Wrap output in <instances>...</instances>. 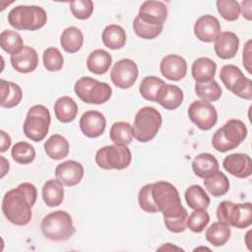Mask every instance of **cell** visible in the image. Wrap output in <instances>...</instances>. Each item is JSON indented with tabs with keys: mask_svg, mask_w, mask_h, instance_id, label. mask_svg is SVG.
<instances>
[{
	"mask_svg": "<svg viewBox=\"0 0 252 252\" xmlns=\"http://www.w3.org/2000/svg\"><path fill=\"white\" fill-rule=\"evenodd\" d=\"M37 197L33 184L21 183L18 187L9 190L2 200V212L5 218L16 225L28 224L32 217V208Z\"/></svg>",
	"mask_w": 252,
	"mask_h": 252,
	"instance_id": "6da1fadb",
	"label": "cell"
},
{
	"mask_svg": "<svg viewBox=\"0 0 252 252\" xmlns=\"http://www.w3.org/2000/svg\"><path fill=\"white\" fill-rule=\"evenodd\" d=\"M152 196L159 212L162 214L163 219L188 214L181 204L176 187L167 181H158L153 183Z\"/></svg>",
	"mask_w": 252,
	"mask_h": 252,
	"instance_id": "7a4b0ae2",
	"label": "cell"
},
{
	"mask_svg": "<svg viewBox=\"0 0 252 252\" xmlns=\"http://www.w3.org/2000/svg\"><path fill=\"white\" fill-rule=\"evenodd\" d=\"M46 22V12L39 6L20 5L8 14V23L19 31H36L44 27Z\"/></svg>",
	"mask_w": 252,
	"mask_h": 252,
	"instance_id": "3957f363",
	"label": "cell"
},
{
	"mask_svg": "<svg viewBox=\"0 0 252 252\" xmlns=\"http://www.w3.org/2000/svg\"><path fill=\"white\" fill-rule=\"evenodd\" d=\"M40 228L44 237L52 241H66L76 231L71 216L65 211H55L46 215Z\"/></svg>",
	"mask_w": 252,
	"mask_h": 252,
	"instance_id": "277c9868",
	"label": "cell"
},
{
	"mask_svg": "<svg viewBox=\"0 0 252 252\" xmlns=\"http://www.w3.org/2000/svg\"><path fill=\"white\" fill-rule=\"evenodd\" d=\"M247 136V128L239 119H230L220 129H218L212 138L213 147L225 153L238 147Z\"/></svg>",
	"mask_w": 252,
	"mask_h": 252,
	"instance_id": "5b68a950",
	"label": "cell"
},
{
	"mask_svg": "<svg viewBox=\"0 0 252 252\" xmlns=\"http://www.w3.org/2000/svg\"><path fill=\"white\" fill-rule=\"evenodd\" d=\"M161 123L162 117L155 107H142L135 115L133 137L141 143H147L156 137Z\"/></svg>",
	"mask_w": 252,
	"mask_h": 252,
	"instance_id": "8992f818",
	"label": "cell"
},
{
	"mask_svg": "<svg viewBox=\"0 0 252 252\" xmlns=\"http://www.w3.org/2000/svg\"><path fill=\"white\" fill-rule=\"evenodd\" d=\"M218 220L236 228H246L252 223V204H235L222 201L217 209Z\"/></svg>",
	"mask_w": 252,
	"mask_h": 252,
	"instance_id": "52a82bcc",
	"label": "cell"
},
{
	"mask_svg": "<svg viewBox=\"0 0 252 252\" xmlns=\"http://www.w3.org/2000/svg\"><path fill=\"white\" fill-rule=\"evenodd\" d=\"M74 91L81 100L93 104H102L106 102L112 93L107 83L99 82L91 77L80 78L75 83Z\"/></svg>",
	"mask_w": 252,
	"mask_h": 252,
	"instance_id": "ba28073f",
	"label": "cell"
},
{
	"mask_svg": "<svg viewBox=\"0 0 252 252\" xmlns=\"http://www.w3.org/2000/svg\"><path fill=\"white\" fill-rule=\"evenodd\" d=\"M50 118L49 110L44 105L32 106L27 113L23 126L25 135L33 142L42 141L48 133Z\"/></svg>",
	"mask_w": 252,
	"mask_h": 252,
	"instance_id": "9c48e42d",
	"label": "cell"
},
{
	"mask_svg": "<svg viewBox=\"0 0 252 252\" xmlns=\"http://www.w3.org/2000/svg\"><path fill=\"white\" fill-rule=\"evenodd\" d=\"M132 160L131 151L127 146L110 145L100 148L95 154V162L102 169H124Z\"/></svg>",
	"mask_w": 252,
	"mask_h": 252,
	"instance_id": "30bf717a",
	"label": "cell"
},
{
	"mask_svg": "<svg viewBox=\"0 0 252 252\" xmlns=\"http://www.w3.org/2000/svg\"><path fill=\"white\" fill-rule=\"evenodd\" d=\"M220 78L225 88L235 95L247 100L252 99V82L238 67L231 64L224 65L220 69Z\"/></svg>",
	"mask_w": 252,
	"mask_h": 252,
	"instance_id": "8fae6325",
	"label": "cell"
},
{
	"mask_svg": "<svg viewBox=\"0 0 252 252\" xmlns=\"http://www.w3.org/2000/svg\"><path fill=\"white\" fill-rule=\"evenodd\" d=\"M190 120L201 130H210L218 121L216 107L204 100L193 101L188 108Z\"/></svg>",
	"mask_w": 252,
	"mask_h": 252,
	"instance_id": "7c38bea8",
	"label": "cell"
},
{
	"mask_svg": "<svg viewBox=\"0 0 252 252\" xmlns=\"http://www.w3.org/2000/svg\"><path fill=\"white\" fill-rule=\"evenodd\" d=\"M137 64L128 58L117 61L110 72V79L112 83L120 89L131 88L138 78Z\"/></svg>",
	"mask_w": 252,
	"mask_h": 252,
	"instance_id": "4fadbf2b",
	"label": "cell"
},
{
	"mask_svg": "<svg viewBox=\"0 0 252 252\" xmlns=\"http://www.w3.org/2000/svg\"><path fill=\"white\" fill-rule=\"evenodd\" d=\"M139 19L155 26H163L167 17V8L160 1H145L139 9L137 15Z\"/></svg>",
	"mask_w": 252,
	"mask_h": 252,
	"instance_id": "5bb4252c",
	"label": "cell"
},
{
	"mask_svg": "<svg viewBox=\"0 0 252 252\" xmlns=\"http://www.w3.org/2000/svg\"><path fill=\"white\" fill-rule=\"evenodd\" d=\"M223 168L231 175L246 178L252 173V161L248 155L236 153L228 155L222 161Z\"/></svg>",
	"mask_w": 252,
	"mask_h": 252,
	"instance_id": "9a60e30c",
	"label": "cell"
},
{
	"mask_svg": "<svg viewBox=\"0 0 252 252\" xmlns=\"http://www.w3.org/2000/svg\"><path fill=\"white\" fill-rule=\"evenodd\" d=\"M161 75L170 81H180L186 76L187 63L185 59L176 54H169L162 58L159 64Z\"/></svg>",
	"mask_w": 252,
	"mask_h": 252,
	"instance_id": "2e32d148",
	"label": "cell"
},
{
	"mask_svg": "<svg viewBox=\"0 0 252 252\" xmlns=\"http://www.w3.org/2000/svg\"><path fill=\"white\" fill-rule=\"evenodd\" d=\"M220 32L219 20L212 15L201 16L194 25L195 36L203 42H212Z\"/></svg>",
	"mask_w": 252,
	"mask_h": 252,
	"instance_id": "e0dca14e",
	"label": "cell"
},
{
	"mask_svg": "<svg viewBox=\"0 0 252 252\" xmlns=\"http://www.w3.org/2000/svg\"><path fill=\"white\" fill-rule=\"evenodd\" d=\"M106 120L102 113L95 110L86 111L80 119V129L89 138H96L105 130Z\"/></svg>",
	"mask_w": 252,
	"mask_h": 252,
	"instance_id": "ac0fdd59",
	"label": "cell"
},
{
	"mask_svg": "<svg viewBox=\"0 0 252 252\" xmlns=\"http://www.w3.org/2000/svg\"><path fill=\"white\" fill-rule=\"evenodd\" d=\"M55 175L63 185L75 186L81 182L84 176V167L76 160H66L57 165Z\"/></svg>",
	"mask_w": 252,
	"mask_h": 252,
	"instance_id": "d6986e66",
	"label": "cell"
},
{
	"mask_svg": "<svg viewBox=\"0 0 252 252\" xmlns=\"http://www.w3.org/2000/svg\"><path fill=\"white\" fill-rule=\"evenodd\" d=\"M216 54L221 59H230L238 51L239 38L232 32H222L214 40Z\"/></svg>",
	"mask_w": 252,
	"mask_h": 252,
	"instance_id": "ffe728a7",
	"label": "cell"
},
{
	"mask_svg": "<svg viewBox=\"0 0 252 252\" xmlns=\"http://www.w3.org/2000/svg\"><path fill=\"white\" fill-rule=\"evenodd\" d=\"M12 67L19 73H30L36 69L38 64V55L32 47L24 46L17 54L11 55Z\"/></svg>",
	"mask_w": 252,
	"mask_h": 252,
	"instance_id": "44dd1931",
	"label": "cell"
},
{
	"mask_svg": "<svg viewBox=\"0 0 252 252\" xmlns=\"http://www.w3.org/2000/svg\"><path fill=\"white\" fill-rule=\"evenodd\" d=\"M156 101L165 109H176L183 101V92L177 86L165 84L159 90Z\"/></svg>",
	"mask_w": 252,
	"mask_h": 252,
	"instance_id": "7402d4cb",
	"label": "cell"
},
{
	"mask_svg": "<svg viewBox=\"0 0 252 252\" xmlns=\"http://www.w3.org/2000/svg\"><path fill=\"white\" fill-rule=\"evenodd\" d=\"M220 168L218 159L209 153H202L195 157L192 161V169L200 178H206L217 172Z\"/></svg>",
	"mask_w": 252,
	"mask_h": 252,
	"instance_id": "603a6c76",
	"label": "cell"
},
{
	"mask_svg": "<svg viewBox=\"0 0 252 252\" xmlns=\"http://www.w3.org/2000/svg\"><path fill=\"white\" fill-rule=\"evenodd\" d=\"M217 70V64L215 61L208 57L197 58L191 68L192 77L196 83H204L214 80Z\"/></svg>",
	"mask_w": 252,
	"mask_h": 252,
	"instance_id": "cb8c5ba5",
	"label": "cell"
},
{
	"mask_svg": "<svg viewBox=\"0 0 252 252\" xmlns=\"http://www.w3.org/2000/svg\"><path fill=\"white\" fill-rule=\"evenodd\" d=\"M112 63L111 55L104 49H95L92 51L87 59V67L90 72L102 75L108 71Z\"/></svg>",
	"mask_w": 252,
	"mask_h": 252,
	"instance_id": "d4e9b609",
	"label": "cell"
},
{
	"mask_svg": "<svg viewBox=\"0 0 252 252\" xmlns=\"http://www.w3.org/2000/svg\"><path fill=\"white\" fill-rule=\"evenodd\" d=\"M45 154L51 159L59 160L66 158L69 154V143L68 141L59 134L50 136L44 143Z\"/></svg>",
	"mask_w": 252,
	"mask_h": 252,
	"instance_id": "484cf974",
	"label": "cell"
},
{
	"mask_svg": "<svg viewBox=\"0 0 252 252\" xmlns=\"http://www.w3.org/2000/svg\"><path fill=\"white\" fill-rule=\"evenodd\" d=\"M1 84V106L5 108H13L17 106L22 98L23 92L19 85L5 80L0 81Z\"/></svg>",
	"mask_w": 252,
	"mask_h": 252,
	"instance_id": "4316f807",
	"label": "cell"
},
{
	"mask_svg": "<svg viewBox=\"0 0 252 252\" xmlns=\"http://www.w3.org/2000/svg\"><path fill=\"white\" fill-rule=\"evenodd\" d=\"M41 196L48 207L59 206L64 199L63 184L58 179H49L42 186Z\"/></svg>",
	"mask_w": 252,
	"mask_h": 252,
	"instance_id": "83f0119b",
	"label": "cell"
},
{
	"mask_svg": "<svg viewBox=\"0 0 252 252\" xmlns=\"http://www.w3.org/2000/svg\"><path fill=\"white\" fill-rule=\"evenodd\" d=\"M54 113L56 118L63 123H69L73 121L78 113L77 103L70 96L59 97L54 104Z\"/></svg>",
	"mask_w": 252,
	"mask_h": 252,
	"instance_id": "f1b7e54d",
	"label": "cell"
},
{
	"mask_svg": "<svg viewBox=\"0 0 252 252\" xmlns=\"http://www.w3.org/2000/svg\"><path fill=\"white\" fill-rule=\"evenodd\" d=\"M101 39L103 44L112 50L122 48L126 43V32L118 25H109L102 32Z\"/></svg>",
	"mask_w": 252,
	"mask_h": 252,
	"instance_id": "f546056e",
	"label": "cell"
},
{
	"mask_svg": "<svg viewBox=\"0 0 252 252\" xmlns=\"http://www.w3.org/2000/svg\"><path fill=\"white\" fill-rule=\"evenodd\" d=\"M83 43L84 35L78 28L68 27L62 32L60 36V44L66 52L75 53L79 51Z\"/></svg>",
	"mask_w": 252,
	"mask_h": 252,
	"instance_id": "4dcf8cb0",
	"label": "cell"
},
{
	"mask_svg": "<svg viewBox=\"0 0 252 252\" xmlns=\"http://www.w3.org/2000/svg\"><path fill=\"white\" fill-rule=\"evenodd\" d=\"M187 205L193 210H206L210 205V197L200 185L189 186L185 191Z\"/></svg>",
	"mask_w": 252,
	"mask_h": 252,
	"instance_id": "1f68e13d",
	"label": "cell"
},
{
	"mask_svg": "<svg viewBox=\"0 0 252 252\" xmlns=\"http://www.w3.org/2000/svg\"><path fill=\"white\" fill-rule=\"evenodd\" d=\"M204 185L207 191L214 197H220L227 193L229 182L227 177L221 171H217L212 175L204 178Z\"/></svg>",
	"mask_w": 252,
	"mask_h": 252,
	"instance_id": "d6a6232c",
	"label": "cell"
},
{
	"mask_svg": "<svg viewBox=\"0 0 252 252\" xmlns=\"http://www.w3.org/2000/svg\"><path fill=\"white\" fill-rule=\"evenodd\" d=\"M230 227L220 221L213 222L206 230V239L216 247L224 245L230 237Z\"/></svg>",
	"mask_w": 252,
	"mask_h": 252,
	"instance_id": "836d02e7",
	"label": "cell"
},
{
	"mask_svg": "<svg viewBox=\"0 0 252 252\" xmlns=\"http://www.w3.org/2000/svg\"><path fill=\"white\" fill-rule=\"evenodd\" d=\"M109 137L115 145L128 146L133 139L132 125L124 121L113 123L110 128Z\"/></svg>",
	"mask_w": 252,
	"mask_h": 252,
	"instance_id": "e575fe53",
	"label": "cell"
},
{
	"mask_svg": "<svg viewBox=\"0 0 252 252\" xmlns=\"http://www.w3.org/2000/svg\"><path fill=\"white\" fill-rule=\"evenodd\" d=\"M0 45L4 51L11 55L19 53L25 46L21 34L12 30H5L1 32Z\"/></svg>",
	"mask_w": 252,
	"mask_h": 252,
	"instance_id": "d590c367",
	"label": "cell"
},
{
	"mask_svg": "<svg viewBox=\"0 0 252 252\" xmlns=\"http://www.w3.org/2000/svg\"><path fill=\"white\" fill-rule=\"evenodd\" d=\"M164 85L165 83L161 79L156 76H147L142 80L139 92L145 99L150 101H156L159 90Z\"/></svg>",
	"mask_w": 252,
	"mask_h": 252,
	"instance_id": "8d00e7d4",
	"label": "cell"
},
{
	"mask_svg": "<svg viewBox=\"0 0 252 252\" xmlns=\"http://www.w3.org/2000/svg\"><path fill=\"white\" fill-rule=\"evenodd\" d=\"M196 94L204 101H216L221 95V89L217 81L211 80L195 84Z\"/></svg>",
	"mask_w": 252,
	"mask_h": 252,
	"instance_id": "74e56055",
	"label": "cell"
},
{
	"mask_svg": "<svg viewBox=\"0 0 252 252\" xmlns=\"http://www.w3.org/2000/svg\"><path fill=\"white\" fill-rule=\"evenodd\" d=\"M11 156L16 162L20 164H29L35 158V150L31 144L21 141L13 146Z\"/></svg>",
	"mask_w": 252,
	"mask_h": 252,
	"instance_id": "f35d334b",
	"label": "cell"
},
{
	"mask_svg": "<svg viewBox=\"0 0 252 252\" xmlns=\"http://www.w3.org/2000/svg\"><path fill=\"white\" fill-rule=\"evenodd\" d=\"M163 26H155L143 22L141 19L136 17L133 22V30L135 33L145 39H154L160 34Z\"/></svg>",
	"mask_w": 252,
	"mask_h": 252,
	"instance_id": "ab89813d",
	"label": "cell"
},
{
	"mask_svg": "<svg viewBox=\"0 0 252 252\" xmlns=\"http://www.w3.org/2000/svg\"><path fill=\"white\" fill-rule=\"evenodd\" d=\"M42 61L45 69L49 72H56L62 69L64 58L59 49L56 47H48L44 50Z\"/></svg>",
	"mask_w": 252,
	"mask_h": 252,
	"instance_id": "60d3db41",
	"label": "cell"
},
{
	"mask_svg": "<svg viewBox=\"0 0 252 252\" xmlns=\"http://www.w3.org/2000/svg\"><path fill=\"white\" fill-rule=\"evenodd\" d=\"M218 12L220 16L229 22L236 21L240 14V5L234 0H219L217 1Z\"/></svg>",
	"mask_w": 252,
	"mask_h": 252,
	"instance_id": "b9f144b4",
	"label": "cell"
},
{
	"mask_svg": "<svg viewBox=\"0 0 252 252\" xmlns=\"http://www.w3.org/2000/svg\"><path fill=\"white\" fill-rule=\"evenodd\" d=\"M210 221V216L206 210H194L187 219V227L196 233L202 232Z\"/></svg>",
	"mask_w": 252,
	"mask_h": 252,
	"instance_id": "7bdbcfd3",
	"label": "cell"
},
{
	"mask_svg": "<svg viewBox=\"0 0 252 252\" xmlns=\"http://www.w3.org/2000/svg\"><path fill=\"white\" fill-rule=\"evenodd\" d=\"M70 11L79 20L89 19L94 11V3L91 0H78L69 3Z\"/></svg>",
	"mask_w": 252,
	"mask_h": 252,
	"instance_id": "ee69618b",
	"label": "cell"
},
{
	"mask_svg": "<svg viewBox=\"0 0 252 252\" xmlns=\"http://www.w3.org/2000/svg\"><path fill=\"white\" fill-rule=\"evenodd\" d=\"M138 202L140 208L147 213L159 212L152 196V184H147L140 189L138 194Z\"/></svg>",
	"mask_w": 252,
	"mask_h": 252,
	"instance_id": "f6af8a7d",
	"label": "cell"
},
{
	"mask_svg": "<svg viewBox=\"0 0 252 252\" xmlns=\"http://www.w3.org/2000/svg\"><path fill=\"white\" fill-rule=\"evenodd\" d=\"M242 61H243V66L245 69L248 71V73H252L251 71V40L249 39L243 48V56H242Z\"/></svg>",
	"mask_w": 252,
	"mask_h": 252,
	"instance_id": "bcb514c9",
	"label": "cell"
},
{
	"mask_svg": "<svg viewBox=\"0 0 252 252\" xmlns=\"http://www.w3.org/2000/svg\"><path fill=\"white\" fill-rule=\"evenodd\" d=\"M251 6H252V1L246 0L241 3V7H240V12L242 13V16L248 21H251V19H252Z\"/></svg>",
	"mask_w": 252,
	"mask_h": 252,
	"instance_id": "7dc6e473",
	"label": "cell"
},
{
	"mask_svg": "<svg viewBox=\"0 0 252 252\" xmlns=\"http://www.w3.org/2000/svg\"><path fill=\"white\" fill-rule=\"evenodd\" d=\"M0 136H1V145H0V152L4 153L6 152L10 146H11V138L10 136L3 130L0 131Z\"/></svg>",
	"mask_w": 252,
	"mask_h": 252,
	"instance_id": "c3c4849f",
	"label": "cell"
},
{
	"mask_svg": "<svg viewBox=\"0 0 252 252\" xmlns=\"http://www.w3.org/2000/svg\"><path fill=\"white\" fill-rule=\"evenodd\" d=\"M0 158H1V164H2V166H1V177H4V175L9 170V162L5 159L4 157H0Z\"/></svg>",
	"mask_w": 252,
	"mask_h": 252,
	"instance_id": "681fc988",
	"label": "cell"
}]
</instances>
